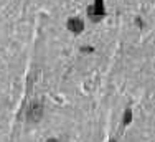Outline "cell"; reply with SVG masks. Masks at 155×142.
Listing matches in <instances>:
<instances>
[{
    "label": "cell",
    "mask_w": 155,
    "mask_h": 142,
    "mask_svg": "<svg viewBox=\"0 0 155 142\" xmlns=\"http://www.w3.org/2000/svg\"><path fill=\"white\" fill-rule=\"evenodd\" d=\"M46 142H60V141H58V139H48Z\"/></svg>",
    "instance_id": "cell-5"
},
{
    "label": "cell",
    "mask_w": 155,
    "mask_h": 142,
    "mask_svg": "<svg viewBox=\"0 0 155 142\" xmlns=\"http://www.w3.org/2000/svg\"><path fill=\"white\" fill-rule=\"evenodd\" d=\"M66 27L69 32H73L74 35H78V33H81L83 30H84V23H83L81 18H78V17H71L69 20L66 21Z\"/></svg>",
    "instance_id": "cell-3"
},
{
    "label": "cell",
    "mask_w": 155,
    "mask_h": 142,
    "mask_svg": "<svg viewBox=\"0 0 155 142\" xmlns=\"http://www.w3.org/2000/svg\"><path fill=\"white\" fill-rule=\"evenodd\" d=\"M131 121H132V111H131V109H127L125 114H124V124L127 126Z\"/></svg>",
    "instance_id": "cell-4"
},
{
    "label": "cell",
    "mask_w": 155,
    "mask_h": 142,
    "mask_svg": "<svg viewBox=\"0 0 155 142\" xmlns=\"http://www.w3.org/2000/svg\"><path fill=\"white\" fill-rule=\"evenodd\" d=\"M111 142H116V141H111Z\"/></svg>",
    "instance_id": "cell-6"
},
{
    "label": "cell",
    "mask_w": 155,
    "mask_h": 142,
    "mask_svg": "<svg viewBox=\"0 0 155 142\" xmlns=\"http://www.w3.org/2000/svg\"><path fill=\"white\" fill-rule=\"evenodd\" d=\"M43 116V106L38 103H33L32 106H30L28 112H27V119H28L30 122H38L40 119H41Z\"/></svg>",
    "instance_id": "cell-2"
},
{
    "label": "cell",
    "mask_w": 155,
    "mask_h": 142,
    "mask_svg": "<svg viewBox=\"0 0 155 142\" xmlns=\"http://www.w3.org/2000/svg\"><path fill=\"white\" fill-rule=\"evenodd\" d=\"M106 15V8H104V0H94V4L88 7V17L94 21H99Z\"/></svg>",
    "instance_id": "cell-1"
}]
</instances>
